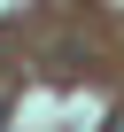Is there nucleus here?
<instances>
[{
  "mask_svg": "<svg viewBox=\"0 0 124 132\" xmlns=\"http://www.w3.org/2000/svg\"><path fill=\"white\" fill-rule=\"evenodd\" d=\"M109 132H124V109H109Z\"/></svg>",
  "mask_w": 124,
  "mask_h": 132,
  "instance_id": "1",
  "label": "nucleus"
},
{
  "mask_svg": "<svg viewBox=\"0 0 124 132\" xmlns=\"http://www.w3.org/2000/svg\"><path fill=\"white\" fill-rule=\"evenodd\" d=\"M0 124H8V101H0Z\"/></svg>",
  "mask_w": 124,
  "mask_h": 132,
  "instance_id": "2",
  "label": "nucleus"
}]
</instances>
